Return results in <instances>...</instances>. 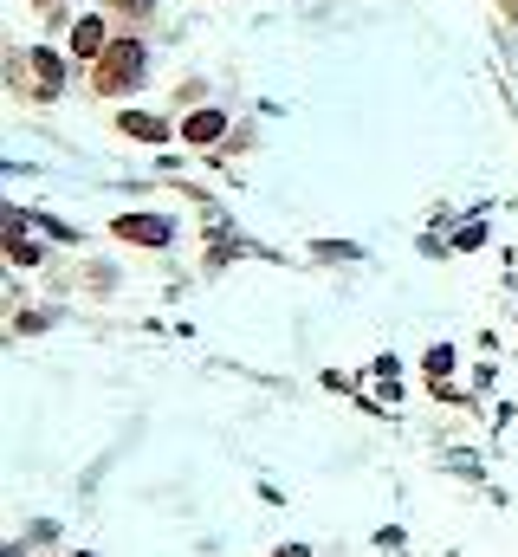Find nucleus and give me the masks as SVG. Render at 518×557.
Returning <instances> with one entry per match:
<instances>
[{
    "instance_id": "f257e3e1",
    "label": "nucleus",
    "mask_w": 518,
    "mask_h": 557,
    "mask_svg": "<svg viewBox=\"0 0 518 557\" xmlns=\"http://www.w3.org/2000/svg\"><path fill=\"white\" fill-rule=\"evenodd\" d=\"M143 39H111V52L104 59H91V85L98 91H136V78H143Z\"/></svg>"
},
{
    "instance_id": "f03ea898",
    "label": "nucleus",
    "mask_w": 518,
    "mask_h": 557,
    "mask_svg": "<svg viewBox=\"0 0 518 557\" xmlns=\"http://www.w3.org/2000/svg\"><path fill=\"white\" fill-rule=\"evenodd\" d=\"M117 240H130V247H162L169 240V221L162 214H124V221H111Z\"/></svg>"
},
{
    "instance_id": "7ed1b4c3",
    "label": "nucleus",
    "mask_w": 518,
    "mask_h": 557,
    "mask_svg": "<svg viewBox=\"0 0 518 557\" xmlns=\"http://www.w3.org/2000/svg\"><path fill=\"white\" fill-rule=\"evenodd\" d=\"M104 33H111V26H104V20H78L72 46L85 52V59H104V52H111V39H104Z\"/></svg>"
},
{
    "instance_id": "20e7f679",
    "label": "nucleus",
    "mask_w": 518,
    "mask_h": 557,
    "mask_svg": "<svg viewBox=\"0 0 518 557\" xmlns=\"http://www.w3.org/2000/svg\"><path fill=\"white\" fill-rule=\"evenodd\" d=\"M221 130H227V117H221V111H195V117H188V130H182V137H188V143H201V149H208L214 137H221Z\"/></svg>"
},
{
    "instance_id": "39448f33",
    "label": "nucleus",
    "mask_w": 518,
    "mask_h": 557,
    "mask_svg": "<svg viewBox=\"0 0 518 557\" xmlns=\"http://www.w3.org/2000/svg\"><path fill=\"white\" fill-rule=\"evenodd\" d=\"M124 137H136V143H162L169 130H162V117H143V111H124Z\"/></svg>"
},
{
    "instance_id": "423d86ee",
    "label": "nucleus",
    "mask_w": 518,
    "mask_h": 557,
    "mask_svg": "<svg viewBox=\"0 0 518 557\" xmlns=\"http://www.w3.org/2000/svg\"><path fill=\"white\" fill-rule=\"evenodd\" d=\"M33 65H39V78H46V85L59 91V72H65V65H59V52H33Z\"/></svg>"
}]
</instances>
